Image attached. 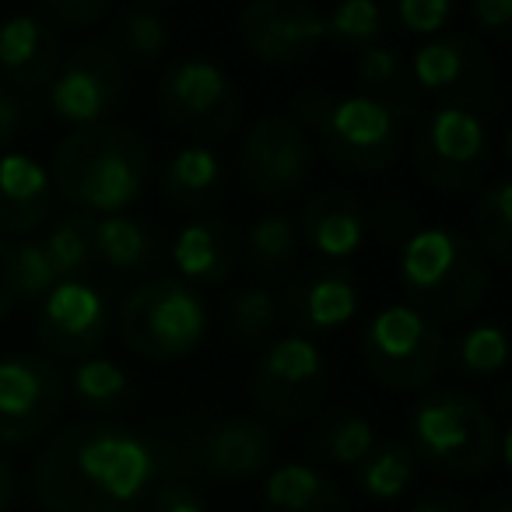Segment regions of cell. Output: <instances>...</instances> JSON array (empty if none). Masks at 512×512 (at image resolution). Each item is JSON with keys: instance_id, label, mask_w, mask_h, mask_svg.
Here are the masks:
<instances>
[{"instance_id": "obj_31", "label": "cell", "mask_w": 512, "mask_h": 512, "mask_svg": "<svg viewBox=\"0 0 512 512\" xmlns=\"http://www.w3.org/2000/svg\"><path fill=\"white\" fill-rule=\"evenodd\" d=\"M474 232L477 249L488 256V264L495 260L505 267L512 260V183L509 179H495L481 190L474 204Z\"/></svg>"}, {"instance_id": "obj_17", "label": "cell", "mask_w": 512, "mask_h": 512, "mask_svg": "<svg viewBox=\"0 0 512 512\" xmlns=\"http://www.w3.org/2000/svg\"><path fill=\"white\" fill-rule=\"evenodd\" d=\"M239 36L256 60L274 67L302 64L327 39L323 15L302 0H256L239 15Z\"/></svg>"}, {"instance_id": "obj_36", "label": "cell", "mask_w": 512, "mask_h": 512, "mask_svg": "<svg viewBox=\"0 0 512 512\" xmlns=\"http://www.w3.org/2000/svg\"><path fill=\"white\" fill-rule=\"evenodd\" d=\"M8 281L15 302H43L53 288L60 285L57 274H53L50 260H46L43 246L32 239L11 246L8 253Z\"/></svg>"}, {"instance_id": "obj_9", "label": "cell", "mask_w": 512, "mask_h": 512, "mask_svg": "<svg viewBox=\"0 0 512 512\" xmlns=\"http://www.w3.org/2000/svg\"><path fill=\"white\" fill-rule=\"evenodd\" d=\"M414 169L439 193H470L491 172V134L481 113L439 106L418 123Z\"/></svg>"}, {"instance_id": "obj_15", "label": "cell", "mask_w": 512, "mask_h": 512, "mask_svg": "<svg viewBox=\"0 0 512 512\" xmlns=\"http://www.w3.org/2000/svg\"><path fill=\"white\" fill-rule=\"evenodd\" d=\"M411 81L453 109L484 106L495 99L498 67L474 36L449 32L421 43L411 57Z\"/></svg>"}, {"instance_id": "obj_21", "label": "cell", "mask_w": 512, "mask_h": 512, "mask_svg": "<svg viewBox=\"0 0 512 512\" xmlns=\"http://www.w3.org/2000/svg\"><path fill=\"white\" fill-rule=\"evenodd\" d=\"M295 225H299L302 239L316 253L327 256V260H348V256H355L365 246V235H369L365 207L358 204L355 193L337 190V186L313 193Z\"/></svg>"}, {"instance_id": "obj_40", "label": "cell", "mask_w": 512, "mask_h": 512, "mask_svg": "<svg viewBox=\"0 0 512 512\" xmlns=\"http://www.w3.org/2000/svg\"><path fill=\"white\" fill-rule=\"evenodd\" d=\"M148 512H207V502L200 498V491L190 481H172L165 477L162 484H155L151 491Z\"/></svg>"}, {"instance_id": "obj_13", "label": "cell", "mask_w": 512, "mask_h": 512, "mask_svg": "<svg viewBox=\"0 0 512 512\" xmlns=\"http://www.w3.org/2000/svg\"><path fill=\"white\" fill-rule=\"evenodd\" d=\"M313 137L292 116H264L246 130L235 151V169L249 193L260 200H288L313 172Z\"/></svg>"}, {"instance_id": "obj_2", "label": "cell", "mask_w": 512, "mask_h": 512, "mask_svg": "<svg viewBox=\"0 0 512 512\" xmlns=\"http://www.w3.org/2000/svg\"><path fill=\"white\" fill-rule=\"evenodd\" d=\"M148 141L127 123H92L74 127L53 151V193L81 214H123L148 186Z\"/></svg>"}, {"instance_id": "obj_30", "label": "cell", "mask_w": 512, "mask_h": 512, "mask_svg": "<svg viewBox=\"0 0 512 512\" xmlns=\"http://www.w3.org/2000/svg\"><path fill=\"white\" fill-rule=\"evenodd\" d=\"M221 316H225V327L235 341L242 344H271L274 334H278V323H281V306L267 288H256V285H246V288H235L232 295H225L221 302Z\"/></svg>"}, {"instance_id": "obj_37", "label": "cell", "mask_w": 512, "mask_h": 512, "mask_svg": "<svg viewBox=\"0 0 512 512\" xmlns=\"http://www.w3.org/2000/svg\"><path fill=\"white\" fill-rule=\"evenodd\" d=\"M453 355L460 369L474 372V376H498L509 362V341L498 323H477L456 341Z\"/></svg>"}, {"instance_id": "obj_41", "label": "cell", "mask_w": 512, "mask_h": 512, "mask_svg": "<svg viewBox=\"0 0 512 512\" xmlns=\"http://www.w3.org/2000/svg\"><path fill=\"white\" fill-rule=\"evenodd\" d=\"M470 15H474V22L481 25L484 32L505 36L512 25V0H474Z\"/></svg>"}, {"instance_id": "obj_38", "label": "cell", "mask_w": 512, "mask_h": 512, "mask_svg": "<svg viewBox=\"0 0 512 512\" xmlns=\"http://www.w3.org/2000/svg\"><path fill=\"white\" fill-rule=\"evenodd\" d=\"M393 15L411 36H439L453 18V4L449 0H400Z\"/></svg>"}, {"instance_id": "obj_24", "label": "cell", "mask_w": 512, "mask_h": 512, "mask_svg": "<svg viewBox=\"0 0 512 512\" xmlns=\"http://www.w3.org/2000/svg\"><path fill=\"white\" fill-rule=\"evenodd\" d=\"M158 186L169 204L183 211H200L211 204L214 190L221 186V158L207 144H183L162 169Z\"/></svg>"}, {"instance_id": "obj_22", "label": "cell", "mask_w": 512, "mask_h": 512, "mask_svg": "<svg viewBox=\"0 0 512 512\" xmlns=\"http://www.w3.org/2000/svg\"><path fill=\"white\" fill-rule=\"evenodd\" d=\"M172 264L179 281H186L190 288L228 281V274L239 264V239L232 225L221 218H197L183 225L172 242Z\"/></svg>"}, {"instance_id": "obj_42", "label": "cell", "mask_w": 512, "mask_h": 512, "mask_svg": "<svg viewBox=\"0 0 512 512\" xmlns=\"http://www.w3.org/2000/svg\"><path fill=\"white\" fill-rule=\"evenodd\" d=\"M25 123V106L18 102V95H11L8 88L0 85V155L8 151V144L18 137Z\"/></svg>"}, {"instance_id": "obj_10", "label": "cell", "mask_w": 512, "mask_h": 512, "mask_svg": "<svg viewBox=\"0 0 512 512\" xmlns=\"http://www.w3.org/2000/svg\"><path fill=\"white\" fill-rule=\"evenodd\" d=\"M158 113L179 134L221 141L239 127L242 99L225 67L207 57H186L158 81Z\"/></svg>"}, {"instance_id": "obj_18", "label": "cell", "mask_w": 512, "mask_h": 512, "mask_svg": "<svg viewBox=\"0 0 512 512\" xmlns=\"http://www.w3.org/2000/svg\"><path fill=\"white\" fill-rule=\"evenodd\" d=\"M64 64L60 32L39 11H18L0 22V71L22 92L46 88Z\"/></svg>"}, {"instance_id": "obj_7", "label": "cell", "mask_w": 512, "mask_h": 512, "mask_svg": "<svg viewBox=\"0 0 512 512\" xmlns=\"http://www.w3.org/2000/svg\"><path fill=\"white\" fill-rule=\"evenodd\" d=\"M207 302L179 278H151L137 285L120 306V337L134 355L151 362H176L204 344Z\"/></svg>"}, {"instance_id": "obj_25", "label": "cell", "mask_w": 512, "mask_h": 512, "mask_svg": "<svg viewBox=\"0 0 512 512\" xmlns=\"http://www.w3.org/2000/svg\"><path fill=\"white\" fill-rule=\"evenodd\" d=\"M355 78L362 85V95H369L379 106H386L397 120H407V116L418 113V92H414L411 78H407L404 57L393 46L376 43L358 53Z\"/></svg>"}, {"instance_id": "obj_45", "label": "cell", "mask_w": 512, "mask_h": 512, "mask_svg": "<svg viewBox=\"0 0 512 512\" xmlns=\"http://www.w3.org/2000/svg\"><path fill=\"white\" fill-rule=\"evenodd\" d=\"M8 253L11 246L0 239V323L8 320V313L15 309V295H11V281H8Z\"/></svg>"}, {"instance_id": "obj_5", "label": "cell", "mask_w": 512, "mask_h": 512, "mask_svg": "<svg viewBox=\"0 0 512 512\" xmlns=\"http://www.w3.org/2000/svg\"><path fill=\"white\" fill-rule=\"evenodd\" d=\"M509 432L495 414L463 390H428L411 411V449L435 470L453 477H477L509 463Z\"/></svg>"}, {"instance_id": "obj_33", "label": "cell", "mask_w": 512, "mask_h": 512, "mask_svg": "<svg viewBox=\"0 0 512 512\" xmlns=\"http://www.w3.org/2000/svg\"><path fill=\"white\" fill-rule=\"evenodd\" d=\"M113 39L109 43L116 53L134 64H151V60L162 57V50L169 46V22H165L162 11L155 8H127L116 15V29H113Z\"/></svg>"}, {"instance_id": "obj_1", "label": "cell", "mask_w": 512, "mask_h": 512, "mask_svg": "<svg viewBox=\"0 0 512 512\" xmlns=\"http://www.w3.org/2000/svg\"><path fill=\"white\" fill-rule=\"evenodd\" d=\"M155 484V446L120 421L67 425L32 460V491L46 512H137Z\"/></svg>"}, {"instance_id": "obj_3", "label": "cell", "mask_w": 512, "mask_h": 512, "mask_svg": "<svg viewBox=\"0 0 512 512\" xmlns=\"http://www.w3.org/2000/svg\"><path fill=\"white\" fill-rule=\"evenodd\" d=\"M407 306L432 323H460L488 299L491 264L470 235L456 228L428 225L404 239L397 260Z\"/></svg>"}, {"instance_id": "obj_6", "label": "cell", "mask_w": 512, "mask_h": 512, "mask_svg": "<svg viewBox=\"0 0 512 512\" xmlns=\"http://www.w3.org/2000/svg\"><path fill=\"white\" fill-rule=\"evenodd\" d=\"M292 113L309 137L316 134L330 162L358 176L386 172L404 148L400 120L362 92L344 99L330 92H299Z\"/></svg>"}, {"instance_id": "obj_27", "label": "cell", "mask_w": 512, "mask_h": 512, "mask_svg": "<svg viewBox=\"0 0 512 512\" xmlns=\"http://www.w3.org/2000/svg\"><path fill=\"white\" fill-rule=\"evenodd\" d=\"M295 253H299V225L285 211H271L249 225L246 260L256 274L281 278L295 264Z\"/></svg>"}, {"instance_id": "obj_44", "label": "cell", "mask_w": 512, "mask_h": 512, "mask_svg": "<svg viewBox=\"0 0 512 512\" xmlns=\"http://www.w3.org/2000/svg\"><path fill=\"white\" fill-rule=\"evenodd\" d=\"M18 502V474L8 463V456H0V512H11Z\"/></svg>"}, {"instance_id": "obj_8", "label": "cell", "mask_w": 512, "mask_h": 512, "mask_svg": "<svg viewBox=\"0 0 512 512\" xmlns=\"http://www.w3.org/2000/svg\"><path fill=\"white\" fill-rule=\"evenodd\" d=\"M362 355L383 386L397 393H418L442 376L449 344L439 323L421 316L407 302H390L365 327Z\"/></svg>"}, {"instance_id": "obj_11", "label": "cell", "mask_w": 512, "mask_h": 512, "mask_svg": "<svg viewBox=\"0 0 512 512\" xmlns=\"http://www.w3.org/2000/svg\"><path fill=\"white\" fill-rule=\"evenodd\" d=\"M330 369L313 337H274L249 379L256 411L271 421H306L323 404Z\"/></svg>"}, {"instance_id": "obj_34", "label": "cell", "mask_w": 512, "mask_h": 512, "mask_svg": "<svg viewBox=\"0 0 512 512\" xmlns=\"http://www.w3.org/2000/svg\"><path fill=\"white\" fill-rule=\"evenodd\" d=\"M67 390L78 397L81 407L92 411H113V407L127 404L130 397V376L113 362V358H85L71 369Z\"/></svg>"}, {"instance_id": "obj_16", "label": "cell", "mask_w": 512, "mask_h": 512, "mask_svg": "<svg viewBox=\"0 0 512 512\" xmlns=\"http://www.w3.org/2000/svg\"><path fill=\"white\" fill-rule=\"evenodd\" d=\"M109 309L106 295L88 281H60L36 313V337L43 351L67 362H85L102 348L109 334Z\"/></svg>"}, {"instance_id": "obj_20", "label": "cell", "mask_w": 512, "mask_h": 512, "mask_svg": "<svg viewBox=\"0 0 512 512\" xmlns=\"http://www.w3.org/2000/svg\"><path fill=\"white\" fill-rule=\"evenodd\" d=\"M50 169L25 151L0 155V235H29L53 214Z\"/></svg>"}, {"instance_id": "obj_32", "label": "cell", "mask_w": 512, "mask_h": 512, "mask_svg": "<svg viewBox=\"0 0 512 512\" xmlns=\"http://www.w3.org/2000/svg\"><path fill=\"white\" fill-rule=\"evenodd\" d=\"M376 428L365 414L358 411H337L316 432V453L337 467H358L376 446Z\"/></svg>"}, {"instance_id": "obj_12", "label": "cell", "mask_w": 512, "mask_h": 512, "mask_svg": "<svg viewBox=\"0 0 512 512\" xmlns=\"http://www.w3.org/2000/svg\"><path fill=\"white\" fill-rule=\"evenodd\" d=\"M67 379L53 358L36 351L0 355V446H29L57 425Z\"/></svg>"}, {"instance_id": "obj_46", "label": "cell", "mask_w": 512, "mask_h": 512, "mask_svg": "<svg viewBox=\"0 0 512 512\" xmlns=\"http://www.w3.org/2000/svg\"><path fill=\"white\" fill-rule=\"evenodd\" d=\"M481 512H512V495L509 491H491L481 502Z\"/></svg>"}, {"instance_id": "obj_14", "label": "cell", "mask_w": 512, "mask_h": 512, "mask_svg": "<svg viewBox=\"0 0 512 512\" xmlns=\"http://www.w3.org/2000/svg\"><path fill=\"white\" fill-rule=\"evenodd\" d=\"M130 92V67L109 43H81L64 57L57 78L46 85L50 109L64 123H106Z\"/></svg>"}, {"instance_id": "obj_28", "label": "cell", "mask_w": 512, "mask_h": 512, "mask_svg": "<svg viewBox=\"0 0 512 512\" xmlns=\"http://www.w3.org/2000/svg\"><path fill=\"white\" fill-rule=\"evenodd\" d=\"M418 477V456L407 442H376L372 453L358 463V488L376 502L400 498Z\"/></svg>"}, {"instance_id": "obj_26", "label": "cell", "mask_w": 512, "mask_h": 512, "mask_svg": "<svg viewBox=\"0 0 512 512\" xmlns=\"http://www.w3.org/2000/svg\"><path fill=\"white\" fill-rule=\"evenodd\" d=\"M95 260L113 271H148L158 260V242L144 221L130 214H106L92 225Z\"/></svg>"}, {"instance_id": "obj_43", "label": "cell", "mask_w": 512, "mask_h": 512, "mask_svg": "<svg viewBox=\"0 0 512 512\" xmlns=\"http://www.w3.org/2000/svg\"><path fill=\"white\" fill-rule=\"evenodd\" d=\"M411 512H467V505H463V498L449 495V491H432L418 505H411Z\"/></svg>"}, {"instance_id": "obj_29", "label": "cell", "mask_w": 512, "mask_h": 512, "mask_svg": "<svg viewBox=\"0 0 512 512\" xmlns=\"http://www.w3.org/2000/svg\"><path fill=\"white\" fill-rule=\"evenodd\" d=\"M92 214H67V218L53 221L50 232L43 235V253L50 260L57 281H85V274L95 264V246H92Z\"/></svg>"}, {"instance_id": "obj_19", "label": "cell", "mask_w": 512, "mask_h": 512, "mask_svg": "<svg viewBox=\"0 0 512 512\" xmlns=\"http://www.w3.org/2000/svg\"><path fill=\"white\" fill-rule=\"evenodd\" d=\"M358 285L355 274L344 267H313L292 281L285 292V313L299 327L302 337L309 334H330L355 320L358 313Z\"/></svg>"}, {"instance_id": "obj_23", "label": "cell", "mask_w": 512, "mask_h": 512, "mask_svg": "<svg viewBox=\"0 0 512 512\" xmlns=\"http://www.w3.org/2000/svg\"><path fill=\"white\" fill-rule=\"evenodd\" d=\"M264 498L271 512H351L344 491L313 463H281L267 474Z\"/></svg>"}, {"instance_id": "obj_35", "label": "cell", "mask_w": 512, "mask_h": 512, "mask_svg": "<svg viewBox=\"0 0 512 512\" xmlns=\"http://www.w3.org/2000/svg\"><path fill=\"white\" fill-rule=\"evenodd\" d=\"M323 25H327V39L337 50L362 53L383 36V11L372 0H348V4H337L330 15H323Z\"/></svg>"}, {"instance_id": "obj_39", "label": "cell", "mask_w": 512, "mask_h": 512, "mask_svg": "<svg viewBox=\"0 0 512 512\" xmlns=\"http://www.w3.org/2000/svg\"><path fill=\"white\" fill-rule=\"evenodd\" d=\"M39 15L53 29H92V25L106 22L113 15V8L106 0H50V4H43Z\"/></svg>"}, {"instance_id": "obj_4", "label": "cell", "mask_w": 512, "mask_h": 512, "mask_svg": "<svg viewBox=\"0 0 512 512\" xmlns=\"http://www.w3.org/2000/svg\"><path fill=\"white\" fill-rule=\"evenodd\" d=\"M158 477L186 481H253L274 463V432L253 414H221L211 421H183L151 439Z\"/></svg>"}]
</instances>
